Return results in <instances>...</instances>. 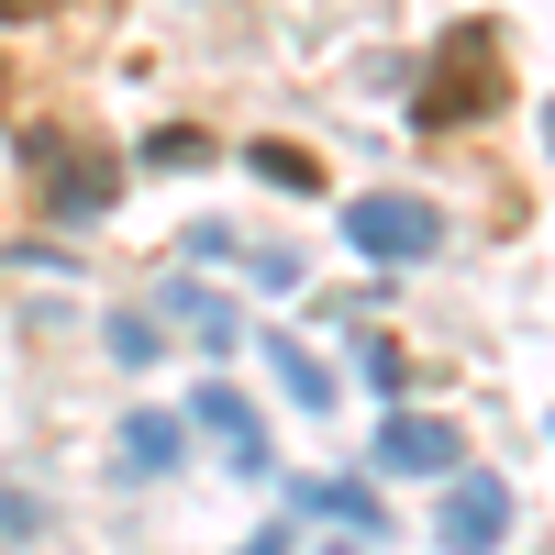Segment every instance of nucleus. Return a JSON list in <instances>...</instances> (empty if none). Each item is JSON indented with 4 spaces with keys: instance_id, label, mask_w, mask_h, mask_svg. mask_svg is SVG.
<instances>
[{
    "instance_id": "f257e3e1",
    "label": "nucleus",
    "mask_w": 555,
    "mask_h": 555,
    "mask_svg": "<svg viewBox=\"0 0 555 555\" xmlns=\"http://www.w3.org/2000/svg\"><path fill=\"white\" fill-rule=\"evenodd\" d=\"M345 245L356 256H434L444 245V211L411 201V190H356L345 201Z\"/></svg>"
},
{
    "instance_id": "f03ea898",
    "label": "nucleus",
    "mask_w": 555,
    "mask_h": 555,
    "mask_svg": "<svg viewBox=\"0 0 555 555\" xmlns=\"http://www.w3.org/2000/svg\"><path fill=\"white\" fill-rule=\"evenodd\" d=\"M500 533H512V478L455 467V478H444V512H434V544H444V555H489Z\"/></svg>"
},
{
    "instance_id": "7ed1b4c3",
    "label": "nucleus",
    "mask_w": 555,
    "mask_h": 555,
    "mask_svg": "<svg viewBox=\"0 0 555 555\" xmlns=\"http://www.w3.org/2000/svg\"><path fill=\"white\" fill-rule=\"evenodd\" d=\"M489 101H500V44L489 34H455L444 56H434V78H423V122H467Z\"/></svg>"
},
{
    "instance_id": "20e7f679",
    "label": "nucleus",
    "mask_w": 555,
    "mask_h": 555,
    "mask_svg": "<svg viewBox=\"0 0 555 555\" xmlns=\"http://www.w3.org/2000/svg\"><path fill=\"white\" fill-rule=\"evenodd\" d=\"M190 423H201L222 455H234L245 478H267V423H256V400H245L234 378H201V389H190Z\"/></svg>"
},
{
    "instance_id": "39448f33",
    "label": "nucleus",
    "mask_w": 555,
    "mask_h": 555,
    "mask_svg": "<svg viewBox=\"0 0 555 555\" xmlns=\"http://www.w3.org/2000/svg\"><path fill=\"white\" fill-rule=\"evenodd\" d=\"M34 167L56 178V190H44L56 222H101V211H112V156H67L56 133H34Z\"/></svg>"
},
{
    "instance_id": "423d86ee",
    "label": "nucleus",
    "mask_w": 555,
    "mask_h": 555,
    "mask_svg": "<svg viewBox=\"0 0 555 555\" xmlns=\"http://www.w3.org/2000/svg\"><path fill=\"white\" fill-rule=\"evenodd\" d=\"M378 467L389 478H455V423L444 411H389L378 423Z\"/></svg>"
},
{
    "instance_id": "0eeeda50",
    "label": "nucleus",
    "mask_w": 555,
    "mask_h": 555,
    "mask_svg": "<svg viewBox=\"0 0 555 555\" xmlns=\"http://www.w3.org/2000/svg\"><path fill=\"white\" fill-rule=\"evenodd\" d=\"M190 455V411H133L122 423V478H167Z\"/></svg>"
},
{
    "instance_id": "6e6552de",
    "label": "nucleus",
    "mask_w": 555,
    "mask_h": 555,
    "mask_svg": "<svg viewBox=\"0 0 555 555\" xmlns=\"http://www.w3.org/2000/svg\"><path fill=\"white\" fill-rule=\"evenodd\" d=\"M300 500H311V512H334V522H345L356 544H378V533H389V512H378V489H356V478H311Z\"/></svg>"
},
{
    "instance_id": "1a4fd4ad",
    "label": "nucleus",
    "mask_w": 555,
    "mask_h": 555,
    "mask_svg": "<svg viewBox=\"0 0 555 555\" xmlns=\"http://www.w3.org/2000/svg\"><path fill=\"white\" fill-rule=\"evenodd\" d=\"M267 366H278V389H289L300 411H334V366H322L311 345H267Z\"/></svg>"
},
{
    "instance_id": "9d476101",
    "label": "nucleus",
    "mask_w": 555,
    "mask_h": 555,
    "mask_svg": "<svg viewBox=\"0 0 555 555\" xmlns=\"http://www.w3.org/2000/svg\"><path fill=\"white\" fill-rule=\"evenodd\" d=\"M167 322H190L201 345H234V311H222L211 289H190V278H167Z\"/></svg>"
},
{
    "instance_id": "9b49d317",
    "label": "nucleus",
    "mask_w": 555,
    "mask_h": 555,
    "mask_svg": "<svg viewBox=\"0 0 555 555\" xmlns=\"http://www.w3.org/2000/svg\"><path fill=\"white\" fill-rule=\"evenodd\" d=\"M112 356H122V366H156V322L122 311V322H112Z\"/></svg>"
},
{
    "instance_id": "f8f14e48",
    "label": "nucleus",
    "mask_w": 555,
    "mask_h": 555,
    "mask_svg": "<svg viewBox=\"0 0 555 555\" xmlns=\"http://www.w3.org/2000/svg\"><path fill=\"white\" fill-rule=\"evenodd\" d=\"M256 178H278V190H311V156H300V145H256Z\"/></svg>"
},
{
    "instance_id": "ddd939ff",
    "label": "nucleus",
    "mask_w": 555,
    "mask_h": 555,
    "mask_svg": "<svg viewBox=\"0 0 555 555\" xmlns=\"http://www.w3.org/2000/svg\"><path fill=\"white\" fill-rule=\"evenodd\" d=\"M0 533H12V544L34 533V500H23V489H0Z\"/></svg>"
},
{
    "instance_id": "4468645a",
    "label": "nucleus",
    "mask_w": 555,
    "mask_h": 555,
    "mask_svg": "<svg viewBox=\"0 0 555 555\" xmlns=\"http://www.w3.org/2000/svg\"><path fill=\"white\" fill-rule=\"evenodd\" d=\"M245 555H289V533H256V544H245Z\"/></svg>"
},
{
    "instance_id": "2eb2a0df",
    "label": "nucleus",
    "mask_w": 555,
    "mask_h": 555,
    "mask_svg": "<svg viewBox=\"0 0 555 555\" xmlns=\"http://www.w3.org/2000/svg\"><path fill=\"white\" fill-rule=\"evenodd\" d=\"M544 145H555V101H544Z\"/></svg>"
}]
</instances>
